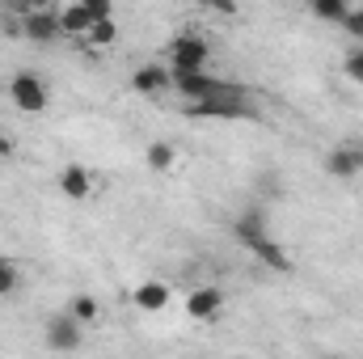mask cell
Segmentation results:
<instances>
[{"label":"cell","instance_id":"obj_17","mask_svg":"<svg viewBox=\"0 0 363 359\" xmlns=\"http://www.w3.org/2000/svg\"><path fill=\"white\" fill-rule=\"evenodd\" d=\"M308 9H313V17H317V21H330V26H338V21L347 17L351 0H308Z\"/></svg>","mask_w":363,"mask_h":359},{"label":"cell","instance_id":"obj_16","mask_svg":"<svg viewBox=\"0 0 363 359\" xmlns=\"http://www.w3.org/2000/svg\"><path fill=\"white\" fill-rule=\"evenodd\" d=\"M144 157H148V170H157V174H165V170L178 165V148H174L169 140H152V144L144 148Z\"/></svg>","mask_w":363,"mask_h":359},{"label":"cell","instance_id":"obj_6","mask_svg":"<svg viewBox=\"0 0 363 359\" xmlns=\"http://www.w3.org/2000/svg\"><path fill=\"white\" fill-rule=\"evenodd\" d=\"M220 309H224V292L211 287V283H203V287H194V292L186 296V317H190V321H216Z\"/></svg>","mask_w":363,"mask_h":359},{"label":"cell","instance_id":"obj_24","mask_svg":"<svg viewBox=\"0 0 363 359\" xmlns=\"http://www.w3.org/2000/svg\"><path fill=\"white\" fill-rule=\"evenodd\" d=\"M13 153H17V144H13V140H4V136H0V161H9V157H13Z\"/></svg>","mask_w":363,"mask_h":359},{"label":"cell","instance_id":"obj_12","mask_svg":"<svg viewBox=\"0 0 363 359\" xmlns=\"http://www.w3.org/2000/svg\"><path fill=\"white\" fill-rule=\"evenodd\" d=\"M55 17H60V30H64V34H77V38H85V30L97 21L89 9H85V0H68Z\"/></svg>","mask_w":363,"mask_h":359},{"label":"cell","instance_id":"obj_9","mask_svg":"<svg viewBox=\"0 0 363 359\" xmlns=\"http://www.w3.org/2000/svg\"><path fill=\"white\" fill-rule=\"evenodd\" d=\"M21 34L34 38V43H51V38H60L64 30H60L55 9H26V17H21Z\"/></svg>","mask_w":363,"mask_h":359},{"label":"cell","instance_id":"obj_13","mask_svg":"<svg viewBox=\"0 0 363 359\" xmlns=\"http://www.w3.org/2000/svg\"><path fill=\"white\" fill-rule=\"evenodd\" d=\"M250 254H254V258H258V263H262L267 270H291V258H287V250L274 241L271 233H267V237H258V241L250 245Z\"/></svg>","mask_w":363,"mask_h":359},{"label":"cell","instance_id":"obj_20","mask_svg":"<svg viewBox=\"0 0 363 359\" xmlns=\"http://www.w3.org/2000/svg\"><path fill=\"white\" fill-rule=\"evenodd\" d=\"M338 26H342L351 38H359V43H363V4H351V9H347V17H342Z\"/></svg>","mask_w":363,"mask_h":359},{"label":"cell","instance_id":"obj_14","mask_svg":"<svg viewBox=\"0 0 363 359\" xmlns=\"http://www.w3.org/2000/svg\"><path fill=\"white\" fill-rule=\"evenodd\" d=\"M233 237L250 250L258 237H267V216H262L258 207H254V211H241V216H237V224H233Z\"/></svg>","mask_w":363,"mask_h":359},{"label":"cell","instance_id":"obj_19","mask_svg":"<svg viewBox=\"0 0 363 359\" xmlns=\"http://www.w3.org/2000/svg\"><path fill=\"white\" fill-rule=\"evenodd\" d=\"M68 313H72L81 326H93V321H97V300H93V296H77V300L68 304Z\"/></svg>","mask_w":363,"mask_h":359},{"label":"cell","instance_id":"obj_5","mask_svg":"<svg viewBox=\"0 0 363 359\" xmlns=\"http://www.w3.org/2000/svg\"><path fill=\"white\" fill-rule=\"evenodd\" d=\"M325 174L330 178H359L363 174V144H334L330 153H325Z\"/></svg>","mask_w":363,"mask_h":359},{"label":"cell","instance_id":"obj_21","mask_svg":"<svg viewBox=\"0 0 363 359\" xmlns=\"http://www.w3.org/2000/svg\"><path fill=\"white\" fill-rule=\"evenodd\" d=\"M342 72L355 81V85H363V47H355V51H347V60H342Z\"/></svg>","mask_w":363,"mask_h":359},{"label":"cell","instance_id":"obj_4","mask_svg":"<svg viewBox=\"0 0 363 359\" xmlns=\"http://www.w3.org/2000/svg\"><path fill=\"white\" fill-rule=\"evenodd\" d=\"M190 114H203V118H254L245 89L241 93H220V97H207V101H190Z\"/></svg>","mask_w":363,"mask_h":359},{"label":"cell","instance_id":"obj_18","mask_svg":"<svg viewBox=\"0 0 363 359\" xmlns=\"http://www.w3.org/2000/svg\"><path fill=\"white\" fill-rule=\"evenodd\" d=\"M17 287H21V270L13 267L9 258H0V300L17 296Z\"/></svg>","mask_w":363,"mask_h":359},{"label":"cell","instance_id":"obj_7","mask_svg":"<svg viewBox=\"0 0 363 359\" xmlns=\"http://www.w3.org/2000/svg\"><path fill=\"white\" fill-rule=\"evenodd\" d=\"M81 338H85V326H81L72 313H64V317H51V321H47V347H51V351H77V347H81Z\"/></svg>","mask_w":363,"mask_h":359},{"label":"cell","instance_id":"obj_23","mask_svg":"<svg viewBox=\"0 0 363 359\" xmlns=\"http://www.w3.org/2000/svg\"><path fill=\"white\" fill-rule=\"evenodd\" d=\"M199 4H207V9H216V13H224V17L237 13V0H199Z\"/></svg>","mask_w":363,"mask_h":359},{"label":"cell","instance_id":"obj_11","mask_svg":"<svg viewBox=\"0 0 363 359\" xmlns=\"http://www.w3.org/2000/svg\"><path fill=\"white\" fill-rule=\"evenodd\" d=\"M60 190H64V199H72V203L89 199L93 194L89 170H85V165H64V170H60Z\"/></svg>","mask_w":363,"mask_h":359},{"label":"cell","instance_id":"obj_15","mask_svg":"<svg viewBox=\"0 0 363 359\" xmlns=\"http://www.w3.org/2000/svg\"><path fill=\"white\" fill-rule=\"evenodd\" d=\"M85 47H93V51H106V47H114L118 43V21L114 17H97L89 30H85V38H81Z\"/></svg>","mask_w":363,"mask_h":359},{"label":"cell","instance_id":"obj_3","mask_svg":"<svg viewBox=\"0 0 363 359\" xmlns=\"http://www.w3.org/2000/svg\"><path fill=\"white\" fill-rule=\"evenodd\" d=\"M207 55H211V47H207L203 34H178L169 43V68L174 72H203Z\"/></svg>","mask_w":363,"mask_h":359},{"label":"cell","instance_id":"obj_25","mask_svg":"<svg viewBox=\"0 0 363 359\" xmlns=\"http://www.w3.org/2000/svg\"><path fill=\"white\" fill-rule=\"evenodd\" d=\"M30 9H51V0H30Z\"/></svg>","mask_w":363,"mask_h":359},{"label":"cell","instance_id":"obj_1","mask_svg":"<svg viewBox=\"0 0 363 359\" xmlns=\"http://www.w3.org/2000/svg\"><path fill=\"white\" fill-rule=\"evenodd\" d=\"M9 101H13L21 114H43V110L51 106V89H47V81H43L38 72H17V77L9 81Z\"/></svg>","mask_w":363,"mask_h":359},{"label":"cell","instance_id":"obj_8","mask_svg":"<svg viewBox=\"0 0 363 359\" xmlns=\"http://www.w3.org/2000/svg\"><path fill=\"white\" fill-rule=\"evenodd\" d=\"M131 89L144 93V97H161V93L174 89V68H161V64H144L131 72Z\"/></svg>","mask_w":363,"mask_h":359},{"label":"cell","instance_id":"obj_2","mask_svg":"<svg viewBox=\"0 0 363 359\" xmlns=\"http://www.w3.org/2000/svg\"><path fill=\"white\" fill-rule=\"evenodd\" d=\"M174 89H178V97L190 106V101L220 97V93H241V85L220 81V77H207V68H203V72H174Z\"/></svg>","mask_w":363,"mask_h":359},{"label":"cell","instance_id":"obj_10","mask_svg":"<svg viewBox=\"0 0 363 359\" xmlns=\"http://www.w3.org/2000/svg\"><path fill=\"white\" fill-rule=\"evenodd\" d=\"M169 300H174V292H169V283H161V279H144V283L131 292V304H135L140 313H161Z\"/></svg>","mask_w":363,"mask_h":359},{"label":"cell","instance_id":"obj_22","mask_svg":"<svg viewBox=\"0 0 363 359\" xmlns=\"http://www.w3.org/2000/svg\"><path fill=\"white\" fill-rule=\"evenodd\" d=\"M85 9L93 17H114V0H85Z\"/></svg>","mask_w":363,"mask_h":359}]
</instances>
